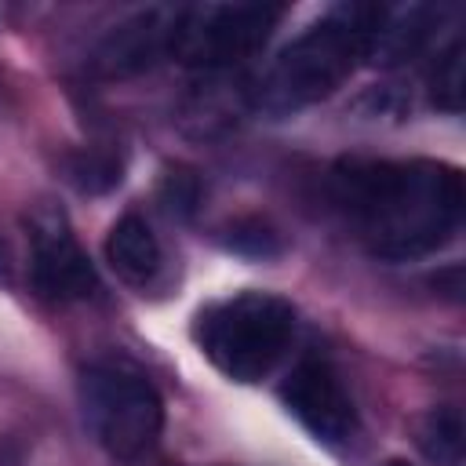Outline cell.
<instances>
[{"label":"cell","instance_id":"1","mask_svg":"<svg viewBox=\"0 0 466 466\" xmlns=\"http://www.w3.org/2000/svg\"><path fill=\"white\" fill-rule=\"evenodd\" d=\"M328 193L357 240L386 262H411L448 248L466 208L459 167L426 157H342L328 171Z\"/></svg>","mask_w":466,"mask_h":466},{"label":"cell","instance_id":"2","mask_svg":"<svg viewBox=\"0 0 466 466\" xmlns=\"http://www.w3.org/2000/svg\"><path fill=\"white\" fill-rule=\"evenodd\" d=\"M379 4H339L277 51L251 87V106L266 116H291L331 98L368 58V33Z\"/></svg>","mask_w":466,"mask_h":466},{"label":"cell","instance_id":"3","mask_svg":"<svg viewBox=\"0 0 466 466\" xmlns=\"http://www.w3.org/2000/svg\"><path fill=\"white\" fill-rule=\"evenodd\" d=\"M299 313L284 295L237 291L193 317V342L229 382H262L288 353Z\"/></svg>","mask_w":466,"mask_h":466},{"label":"cell","instance_id":"4","mask_svg":"<svg viewBox=\"0 0 466 466\" xmlns=\"http://www.w3.org/2000/svg\"><path fill=\"white\" fill-rule=\"evenodd\" d=\"M80 415L95 444L120 462L146 455L164 430L157 386L120 360H98L80 371Z\"/></svg>","mask_w":466,"mask_h":466},{"label":"cell","instance_id":"5","mask_svg":"<svg viewBox=\"0 0 466 466\" xmlns=\"http://www.w3.org/2000/svg\"><path fill=\"white\" fill-rule=\"evenodd\" d=\"M284 7L277 4H189L175 11L171 58L218 73L266 47Z\"/></svg>","mask_w":466,"mask_h":466},{"label":"cell","instance_id":"6","mask_svg":"<svg viewBox=\"0 0 466 466\" xmlns=\"http://www.w3.org/2000/svg\"><path fill=\"white\" fill-rule=\"evenodd\" d=\"M25 240H29V277L33 288L51 302H84L98 291V273L73 233L69 215L51 204L36 200L25 211Z\"/></svg>","mask_w":466,"mask_h":466},{"label":"cell","instance_id":"7","mask_svg":"<svg viewBox=\"0 0 466 466\" xmlns=\"http://www.w3.org/2000/svg\"><path fill=\"white\" fill-rule=\"evenodd\" d=\"M280 400L324 448H342L357 433V404L328 357H299L280 379Z\"/></svg>","mask_w":466,"mask_h":466},{"label":"cell","instance_id":"8","mask_svg":"<svg viewBox=\"0 0 466 466\" xmlns=\"http://www.w3.org/2000/svg\"><path fill=\"white\" fill-rule=\"evenodd\" d=\"M178 7H146L116 22L91 51V73L106 80H124L171 58V25Z\"/></svg>","mask_w":466,"mask_h":466},{"label":"cell","instance_id":"9","mask_svg":"<svg viewBox=\"0 0 466 466\" xmlns=\"http://www.w3.org/2000/svg\"><path fill=\"white\" fill-rule=\"evenodd\" d=\"M437 22H441V11L426 7V4H408V7H382L379 4L371 33H368V58L364 62L400 66V62L415 58L430 44V33Z\"/></svg>","mask_w":466,"mask_h":466},{"label":"cell","instance_id":"10","mask_svg":"<svg viewBox=\"0 0 466 466\" xmlns=\"http://www.w3.org/2000/svg\"><path fill=\"white\" fill-rule=\"evenodd\" d=\"M106 262L124 284H131L138 291H146L160 277L164 251H160V240H157L153 226L138 211H124L109 226V233H106Z\"/></svg>","mask_w":466,"mask_h":466},{"label":"cell","instance_id":"11","mask_svg":"<svg viewBox=\"0 0 466 466\" xmlns=\"http://www.w3.org/2000/svg\"><path fill=\"white\" fill-rule=\"evenodd\" d=\"M462 437H466V426L455 404L426 408L411 426L415 448L433 466H462Z\"/></svg>","mask_w":466,"mask_h":466},{"label":"cell","instance_id":"12","mask_svg":"<svg viewBox=\"0 0 466 466\" xmlns=\"http://www.w3.org/2000/svg\"><path fill=\"white\" fill-rule=\"evenodd\" d=\"M58 171L62 178L84 193V197H102L109 189L120 186L124 178V157L109 146H76L69 153H62L58 160Z\"/></svg>","mask_w":466,"mask_h":466},{"label":"cell","instance_id":"13","mask_svg":"<svg viewBox=\"0 0 466 466\" xmlns=\"http://www.w3.org/2000/svg\"><path fill=\"white\" fill-rule=\"evenodd\" d=\"M462 36H455V40H448L441 51H437V58H433V66H430V80H426V87H430V102L441 109V113H462V84H466V76H462Z\"/></svg>","mask_w":466,"mask_h":466},{"label":"cell","instance_id":"14","mask_svg":"<svg viewBox=\"0 0 466 466\" xmlns=\"http://www.w3.org/2000/svg\"><path fill=\"white\" fill-rule=\"evenodd\" d=\"M200 197H204V186H200V175L186 164H171L164 175H160V186H157V204L167 218L175 222H189L200 208Z\"/></svg>","mask_w":466,"mask_h":466},{"label":"cell","instance_id":"15","mask_svg":"<svg viewBox=\"0 0 466 466\" xmlns=\"http://www.w3.org/2000/svg\"><path fill=\"white\" fill-rule=\"evenodd\" d=\"M222 240H226L229 251H237V255H244V258H273V255L284 251L280 229H277L269 218H262V215L233 218V222L226 226V237H222Z\"/></svg>","mask_w":466,"mask_h":466},{"label":"cell","instance_id":"16","mask_svg":"<svg viewBox=\"0 0 466 466\" xmlns=\"http://www.w3.org/2000/svg\"><path fill=\"white\" fill-rule=\"evenodd\" d=\"M0 284H11V255H7L4 237H0Z\"/></svg>","mask_w":466,"mask_h":466},{"label":"cell","instance_id":"17","mask_svg":"<svg viewBox=\"0 0 466 466\" xmlns=\"http://www.w3.org/2000/svg\"><path fill=\"white\" fill-rule=\"evenodd\" d=\"M382 466H411V462H408V459H386Z\"/></svg>","mask_w":466,"mask_h":466},{"label":"cell","instance_id":"18","mask_svg":"<svg viewBox=\"0 0 466 466\" xmlns=\"http://www.w3.org/2000/svg\"><path fill=\"white\" fill-rule=\"evenodd\" d=\"M7 113V98H4V91H0V116Z\"/></svg>","mask_w":466,"mask_h":466},{"label":"cell","instance_id":"19","mask_svg":"<svg viewBox=\"0 0 466 466\" xmlns=\"http://www.w3.org/2000/svg\"><path fill=\"white\" fill-rule=\"evenodd\" d=\"M4 22H7V7L0 4V25H4Z\"/></svg>","mask_w":466,"mask_h":466}]
</instances>
